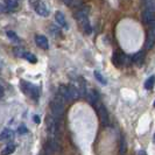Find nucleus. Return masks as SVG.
I'll return each mask as SVG.
<instances>
[{
    "instance_id": "obj_1",
    "label": "nucleus",
    "mask_w": 155,
    "mask_h": 155,
    "mask_svg": "<svg viewBox=\"0 0 155 155\" xmlns=\"http://www.w3.org/2000/svg\"><path fill=\"white\" fill-rule=\"evenodd\" d=\"M75 18L79 23V26L82 27L83 31L87 35H90L92 29H91V25L89 21V8L81 7L77 12H75Z\"/></svg>"
},
{
    "instance_id": "obj_2",
    "label": "nucleus",
    "mask_w": 155,
    "mask_h": 155,
    "mask_svg": "<svg viewBox=\"0 0 155 155\" xmlns=\"http://www.w3.org/2000/svg\"><path fill=\"white\" fill-rule=\"evenodd\" d=\"M20 86L22 89V92L25 94H27L31 101H38L40 98V89L39 86L34 85L29 82H26V81H21L20 82Z\"/></svg>"
},
{
    "instance_id": "obj_3",
    "label": "nucleus",
    "mask_w": 155,
    "mask_h": 155,
    "mask_svg": "<svg viewBox=\"0 0 155 155\" xmlns=\"http://www.w3.org/2000/svg\"><path fill=\"white\" fill-rule=\"evenodd\" d=\"M50 106H51V112H53L54 118L58 119L60 117L62 116L63 110H64V101L62 99V97L60 94H57L54 99H53Z\"/></svg>"
},
{
    "instance_id": "obj_4",
    "label": "nucleus",
    "mask_w": 155,
    "mask_h": 155,
    "mask_svg": "<svg viewBox=\"0 0 155 155\" xmlns=\"http://www.w3.org/2000/svg\"><path fill=\"white\" fill-rule=\"evenodd\" d=\"M98 116H99V120H101V123L103 126H107L110 123V118H109V113H107V110L106 107L101 104L99 106H98Z\"/></svg>"
},
{
    "instance_id": "obj_5",
    "label": "nucleus",
    "mask_w": 155,
    "mask_h": 155,
    "mask_svg": "<svg viewBox=\"0 0 155 155\" xmlns=\"http://www.w3.org/2000/svg\"><path fill=\"white\" fill-rule=\"evenodd\" d=\"M34 8H35V11H36V13H38L39 15H41V16L49 15V8H48V6L46 5V2H43V1H41V0L36 4V6Z\"/></svg>"
},
{
    "instance_id": "obj_6",
    "label": "nucleus",
    "mask_w": 155,
    "mask_h": 155,
    "mask_svg": "<svg viewBox=\"0 0 155 155\" xmlns=\"http://www.w3.org/2000/svg\"><path fill=\"white\" fill-rule=\"evenodd\" d=\"M84 96H86V99L89 101V104H91V105H96V103L99 99L98 93L96 92L93 89H87L85 91V94H84Z\"/></svg>"
},
{
    "instance_id": "obj_7",
    "label": "nucleus",
    "mask_w": 155,
    "mask_h": 155,
    "mask_svg": "<svg viewBox=\"0 0 155 155\" xmlns=\"http://www.w3.org/2000/svg\"><path fill=\"white\" fill-rule=\"evenodd\" d=\"M154 43H155V29L154 27L152 26V28L148 31V36H147V40H146V48H147L148 50L152 49L153 46H154Z\"/></svg>"
},
{
    "instance_id": "obj_8",
    "label": "nucleus",
    "mask_w": 155,
    "mask_h": 155,
    "mask_svg": "<svg viewBox=\"0 0 155 155\" xmlns=\"http://www.w3.org/2000/svg\"><path fill=\"white\" fill-rule=\"evenodd\" d=\"M35 42H36L38 47H40L41 49H48L49 48V42H48V39L45 35H36Z\"/></svg>"
},
{
    "instance_id": "obj_9",
    "label": "nucleus",
    "mask_w": 155,
    "mask_h": 155,
    "mask_svg": "<svg viewBox=\"0 0 155 155\" xmlns=\"http://www.w3.org/2000/svg\"><path fill=\"white\" fill-rule=\"evenodd\" d=\"M55 20L57 21V23L63 27V28H68V23H67V19H65V16L63 14L62 12H60V11H57L56 13H55Z\"/></svg>"
},
{
    "instance_id": "obj_10",
    "label": "nucleus",
    "mask_w": 155,
    "mask_h": 155,
    "mask_svg": "<svg viewBox=\"0 0 155 155\" xmlns=\"http://www.w3.org/2000/svg\"><path fill=\"white\" fill-rule=\"evenodd\" d=\"M154 13H155V11H148V9H145V12H143V20H145V22L148 23V25H150V26H153V25H154V21H155Z\"/></svg>"
},
{
    "instance_id": "obj_11",
    "label": "nucleus",
    "mask_w": 155,
    "mask_h": 155,
    "mask_svg": "<svg viewBox=\"0 0 155 155\" xmlns=\"http://www.w3.org/2000/svg\"><path fill=\"white\" fill-rule=\"evenodd\" d=\"M58 94L62 97L63 101H71V97H70V92L69 89H68V85H61L58 87Z\"/></svg>"
},
{
    "instance_id": "obj_12",
    "label": "nucleus",
    "mask_w": 155,
    "mask_h": 155,
    "mask_svg": "<svg viewBox=\"0 0 155 155\" xmlns=\"http://www.w3.org/2000/svg\"><path fill=\"white\" fill-rule=\"evenodd\" d=\"M127 153V142L124 135L120 138V146H119V155H126Z\"/></svg>"
},
{
    "instance_id": "obj_13",
    "label": "nucleus",
    "mask_w": 155,
    "mask_h": 155,
    "mask_svg": "<svg viewBox=\"0 0 155 155\" xmlns=\"http://www.w3.org/2000/svg\"><path fill=\"white\" fill-rule=\"evenodd\" d=\"M13 131L9 130V128H5L2 132L0 133V141H4V140H8L13 137Z\"/></svg>"
},
{
    "instance_id": "obj_14",
    "label": "nucleus",
    "mask_w": 155,
    "mask_h": 155,
    "mask_svg": "<svg viewBox=\"0 0 155 155\" xmlns=\"http://www.w3.org/2000/svg\"><path fill=\"white\" fill-rule=\"evenodd\" d=\"M143 58H145V54H143V51H139V53H137V54L133 56V62L135 63V64H138V65H142V63H143Z\"/></svg>"
},
{
    "instance_id": "obj_15",
    "label": "nucleus",
    "mask_w": 155,
    "mask_h": 155,
    "mask_svg": "<svg viewBox=\"0 0 155 155\" xmlns=\"http://www.w3.org/2000/svg\"><path fill=\"white\" fill-rule=\"evenodd\" d=\"M15 150V145H13V143H9L7 145L6 147L4 148L1 152H0V155H11L13 152Z\"/></svg>"
},
{
    "instance_id": "obj_16",
    "label": "nucleus",
    "mask_w": 155,
    "mask_h": 155,
    "mask_svg": "<svg viewBox=\"0 0 155 155\" xmlns=\"http://www.w3.org/2000/svg\"><path fill=\"white\" fill-rule=\"evenodd\" d=\"M4 4L6 5L8 9H15L19 6V1L18 0H2Z\"/></svg>"
},
{
    "instance_id": "obj_17",
    "label": "nucleus",
    "mask_w": 155,
    "mask_h": 155,
    "mask_svg": "<svg viewBox=\"0 0 155 155\" xmlns=\"http://www.w3.org/2000/svg\"><path fill=\"white\" fill-rule=\"evenodd\" d=\"M65 2L69 5V7L81 8L82 6H83V0H67Z\"/></svg>"
},
{
    "instance_id": "obj_18",
    "label": "nucleus",
    "mask_w": 155,
    "mask_h": 155,
    "mask_svg": "<svg viewBox=\"0 0 155 155\" xmlns=\"http://www.w3.org/2000/svg\"><path fill=\"white\" fill-rule=\"evenodd\" d=\"M22 57H23V58H26L27 61H29L31 63H36V62H38L36 56H35V55H33L31 53H26V51H23Z\"/></svg>"
},
{
    "instance_id": "obj_19",
    "label": "nucleus",
    "mask_w": 155,
    "mask_h": 155,
    "mask_svg": "<svg viewBox=\"0 0 155 155\" xmlns=\"http://www.w3.org/2000/svg\"><path fill=\"white\" fill-rule=\"evenodd\" d=\"M93 75H94V77H96V79H97L98 82H101L103 85H106V79H105V77L101 75L98 70H96V71L93 72Z\"/></svg>"
},
{
    "instance_id": "obj_20",
    "label": "nucleus",
    "mask_w": 155,
    "mask_h": 155,
    "mask_svg": "<svg viewBox=\"0 0 155 155\" xmlns=\"http://www.w3.org/2000/svg\"><path fill=\"white\" fill-rule=\"evenodd\" d=\"M154 79H155L154 76H150V77L145 82V87H146V90H152V89H153V86H154Z\"/></svg>"
},
{
    "instance_id": "obj_21",
    "label": "nucleus",
    "mask_w": 155,
    "mask_h": 155,
    "mask_svg": "<svg viewBox=\"0 0 155 155\" xmlns=\"http://www.w3.org/2000/svg\"><path fill=\"white\" fill-rule=\"evenodd\" d=\"M7 36L9 38V39H12L13 41H16V42H19L20 40H19V38L16 36L15 33H13V31H7Z\"/></svg>"
},
{
    "instance_id": "obj_22",
    "label": "nucleus",
    "mask_w": 155,
    "mask_h": 155,
    "mask_svg": "<svg viewBox=\"0 0 155 155\" xmlns=\"http://www.w3.org/2000/svg\"><path fill=\"white\" fill-rule=\"evenodd\" d=\"M28 132V130H27V127H26V125H20L19 127H18V133H20V134H25V133Z\"/></svg>"
},
{
    "instance_id": "obj_23",
    "label": "nucleus",
    "mask_w": 155,
    "mask_h": 155,
    "mask_svg": "<svg viewBox=\"0 0 155 155\" xmlns=\"http://www.w3.org/2000/svg\"><path fill=\"white\" fill-rule=\"evenodd\" d=\"M40 0H29V2H31V5L33 6V7H35L36 6V4L39 2Z\"/></svg>"
},
{
    "instance_id": "obj_24",
    "label": "nucleus",
    "mask_w": 155,
    "mask_h": 155,
    "mask_svg": "<svg viewBox=\"0 0 155 155\" xmlns=\"http://www.w3.org/2000/svg\"><path fill=\"white\" fill-rule=\"evenodd\" d=\"M4 97V89L0 86V98H2Z\"/></svg>"
},
{
    "instance_id": "obj_25",
    "label": "nucleus",
    "mask_w": 155,
    "mask_h": 155,
    "mask_svg": "<svg viewBox=\"0 0 155 155\" xmlns=\"http://www.w3.org/2000/svg\"><path fill=\"white\" fill-rule=\"evenodd\" d=\"M139 155H147V153L145 152V150H139V153H138Z\"/></svg>"
},
{
    "instance_id": "obj_26",
    "label": "nucleus",
    "mask_w": 155,
    "mask_h": 155,
    "mask_svg": "<svg viewBox=\"0 0 155 155\" xmlns=\"http://www.w3.org/2000/svg\"><path fill=\"white\" fill-rule=\"evenodd\" d=\"M34 118H35V120H36V123H40V119H39V117H38V116H35V117H34Z\"/></svg>"
}]
</instances>
